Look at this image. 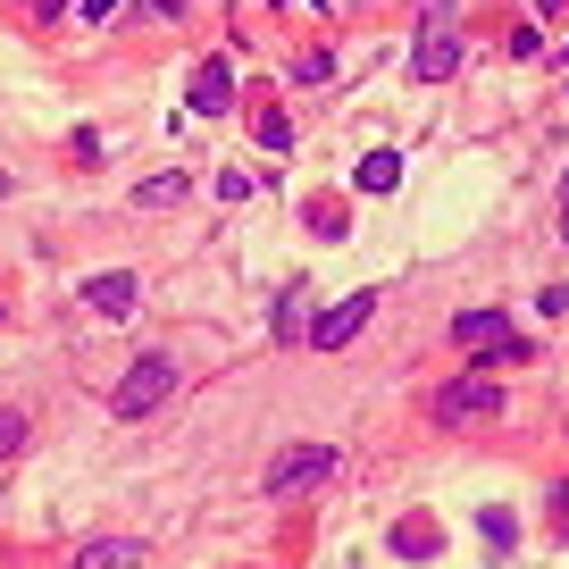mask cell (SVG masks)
<instances>
[{"instance_id":"obj_4","label":"cell","mask_w":569,"mask_h":569,"mask_svg":"<svg viewBox=\"0 0 569 569\" xmlns=\"http://www.w3.org/2000/svg\"><path fill=\"white\" fill-rule=\"evenodd\" d=\"M377 302H386V293H377V284H360V293H343L336 310H319V327H310L302 343H319V352H343V343H352L360 327L377 319Z\"/></svg>"},{"instance_id":"obj_10","label":"cell","mask_w":569,"mask_h":569,"mask_svg":"<svg viewBox=\"0 0 569 569\" xmlns=\"http://www.w3.org/2000/svg\"><path fill=\"white\" fill-rule=\"evenodd\" d=\"M393 552H402V561H436V552H445L436 519H402V528H393Z\"/></svg>"},{"instance_id":"obj_14","label":"cell","mask_w":569,"mask_h":569,"mask_svg":"<svg viewBox=\"0 0 569 569\" xmlns=\"http://www.w3.org/2000/svg\"><path fill=\"white\" fill-rule=\"evenodd\" d=\"M336 68H343L336 51H302V59H293L284 76H293V84H336Z\"/></svg>"},{"instance_id":"obj_2","label":"cell","mask_w":569,"mask_h":569,"mask_svg":"<svg viewBox=\"0 0 569 569\" xmlns=\"http://www.w3.org/2000/svg\"><path fill=\"white\" fill-rule=\"evenodd\" d=\"M168 393H177V360H168V352H142L134 369L118 377V393H109V410H118V419H151V410H160Z\"/></svg>"},{"instance_id":"obj_11","label":"cell","mask_w":569,"mask_h":569,"mask_svg":"<svg viewBox=\"0 0 569 569\" xmlns=\"http://www.w3.org/2000/svg\"><path fill=\"white\" fill-rule=\"evenodd\" d=\"M352 184L360 193H393V184H402V151H369V160L352 168Z\"/></svg>"},{"instance_id":"obj_5","label":"cell","mask_w":569,"mask_h":569,"mask_svg":"<svg viewBox=\"0 0 569 569\" xmlns=\"http://www.w3.org/2000/svg\"><path fill=\"white\" fill-rule=\"evenodd\" d=\"M495 410H502V386H495V377H452V386L436 393V419H445V427H486Z\"/></svg>"},{"instance_id":"obj_16","label":"cell","mask_w":569,"mask_h":569,"mask_svg":"<svg viewBox=\"0 0 569 569\" xmlns=\"http://www.w3.org/2000/svg\"><path fill=\"white\" fill-rule=\"evenodd\" d=\"M478 528H486V552H511V511H478Z\"/></svg>"},{"instance_id":"obj_12","label":"cell","mask_w":569,"mask_h":569,"mask_svg":"<svg viewBox=\"0 0 569 569\" xmlns=\"http://www.w3.org/2000/svg\"><path fill=\"white\" fill-rule=\"evenodd\" d=\"M184 193H193V184H184L177 168H168V177H142V184H134V210H177Z\"/></svg>"},{"instance_id":"obj_7","label":"cell","mask_w":569,"mask_h":569,"mask_svg":"<svg viewBox=\"0 0 569 569\" xmlns=\"http://www.w3.org/2000/svg\"><path fill=\"white\" fill-rule=\"evenodd\" d=\"M76 293H84V310H92V319H126L142 284H134V268H101V277H84Z\"/></svg>"},{"instance_id":"obj_24","label":"cell","mask_w":569,"mask_h":569,"mask_svg":"<svg viewBox=\"0 0 569 569\" xmlns=\"http://www.w3.org/2000/svg\"><path fill=\"white\" fill-rule=\"evenodd\" d=\"M552 502H561V511H569V486H561V495H552Z\"/></svg>"},{"instance_id":"obj_6","label":"cell","mask_w":569,"mask_h":569,"mask_svg":"<svg viewBox=\"0 0 569 569\" xmlns=\"http://www.w3.org/2000/svg\"><path fill=\"white\" fill-rule=\"evenodd\" d=\"M452 343H469V352H486V360H528V343L511 336L502 310H461V319H452Z\"/></svg>"},{"instance_id":"obj_18","label":"cell","mask_w":569,"mask_h":569,"mask_svg":"<svg viewBox=\"0 0 569 569\" xmlns=\"http://www.w3.org/2000/svg\"><path fill=\"white\" fill-rule=\"evenodd\" d=\"M218 193H227V201H251V193H268V184L243 177V168H227V177H218Z\"/></svg>"},{"instance_id":"obj_1","label":"cell","mask_w":569,"mask_h":569,"mask_svg":"<svg viewBox=\"0 0 569 569\" xmlns=\"http://www.w3.org/2000/svg\"><path fill=\"white\" fill-rule=\"evenodd\" d=\"M452 68H461V18H452V0H427L419 34H410V76H419V84H445Z\"/></svg>"},{"instance_id":"obj_19","label":"cell","mask_w":569,"mask_h":569,"mask_svg":"<svg viewBox=\"0 0 569 569\" xmlns=\"http://www.w3.org/2000/svg\"><path fill=\"white\" fill-rule=\"evenodd\" d=\"M76 9H84L92 26H109V18H126V0H76Z\"/></svg>"},{"instance_id":"obj_3","label":"cell","mask_w":569,"mask_h":569,"mask_svg":"<svg viewBox=\"0 0 569 569\" xmlns=\"http://www.w3.org/2000/svg\"><path fill=\"white\" fill-rule=\"evenodd\" d=\"M327 478H336V445H284L260 486L284 502V495H310V486H327Z\"/></svg>"},{"instance_id":"obj_22","label":"cell","mask_w":569,"mask_h":569,"mask_svg":"<svg viewBox=\"0 0 569 569\" xmlns=\"http://www.w3.org/2000/svg\"><path fill=\"white\" fill-rule=\"evenodd\" d=\"M561 243H569V201H561Z\"/></svg>"},{"instance_id":"obj_25","label":"cell","mask_w":569,"mask_h":569,"mask_svg":"<svg viewBox=\"0 0 569 569\" xmlns=\"http://www.w3.org/2000/svg\"><path fill=\"white\" fill-rule=\"evenodd\" d=\"M561 59H569V51H561Z\"/></svg>"},{"instance_id":"obj_15","label":"cell","mask_w":569,"mask_h":569,"mask_svg":"<svg viewBox=\"0 0 569 569\" xmlns=\"http://www.w3.org/2000/svg\"><path fill=\"white\" fill-rule=\"evenodd\" d=\"M26 436H34V427H26V410H9V402H0V461H18V452H26Z\"/></svg>"},{"instance_id":"obj_17","label":"cell","mask_w":569,"mask_h":569,"mask_svg":"<svg viewBox=\"0 0 569 569\" xmlns=\"http://www.w3.org/2000/svg\"><path fill=\"white\" fill-rule=\"evenodd\" d=\"M260 142H268V151H277V160H284V151H293V126H284L277 109H268V118H260Z\"/></svg>"},{"instance_id":"obj_8","label":"cell","mask_w":569,"mask_h":569,"mask_svg":"<svg viewBox=\"0 0 569 569\" xmlns=\"http://www.w3.org/2000/svg\"><path fill=\"white\" fill-rule=\"evenodd\" d=\"M184 109H193V118H227V109H234V68H227V59H201V68H193Z\"/></svg>"},{"instance_id":"obj_20","label":"cell","mask_w":569,"mask_h":569,"mask_svg":"<svg viewBox=\"0 0 569 569\" xmlns=\"http://www.w3.org/2000/svg\"><path fill=\"white\" fill-rule=\"evenodd\" d=\"M26 9H34V18H68L76 0H26Z\"/></svg>"},{"instance_id":"obj_23","label":"cell","mask_w":569,"mask_h":569,"mask_svg":"<svg viewBox=\"0 0 569 569\" xmlns=\"http://www.w3.org/2000/svg\"><path fill=\"white\" fill-rule=\"evenodd\" d=\"M0 201H9V168H0Z\"/></svg>"},{"instance_id":"obj_13","label":"cell","mask_w":569,"mask_h":569,"mask_svg":"<svg viewBox=\"0 0 569 569\" xmlns=\"http://www.w3.org/2000/svg\"><path fill=\"white\" fill-rule=\"evenodd\" d=\"M302 302H310V284H284V293H277V336H284V343L310 336V327H302Z\"/></svg>"},{"instance_id":"obj_9","label":"cell","mask_w":569,"mask_h":569,"mask_svg":"<svg viewBox=\"0 0 569 569\" xmlns=\"http://www.w3.org/2000/svg\"><path fill=\"white\" fill-rule=\"evenodd\" d=\"M68 569H142V536H101V545H84Z\"/></svg>"},{"instance_id":"obj_21","label":"cell","mask_w":569,"mask_h":569,"mask_svg":"<svg viewBox=\"0 0 569 569\" xmlns=\"http://www.w3.org/2000/svg\"><path fill=\"white\" fill-rule=\"evenodd\" d=\"M561 9H569V0H536V18H561Z\"/></svg>"}]
</instances>
